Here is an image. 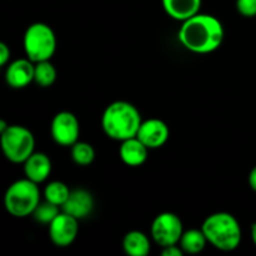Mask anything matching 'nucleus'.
Returning <instances> with one entry per match:
<instances>
[{
  "mask_svg": "<svg viewBox=\"0 0 256 256\" xmlns=\"http://www.w3.org/2000/svg\"><path fill=\"white\" fill-rule=\"evenodd\" d=\"M179 40L184 48L196 54H208L219 49L224 40L222 22L209 14H196L182 22Z\"/></svg>",
  "mask_w": 256,
  "mask_h": 256,
  "instance_id": "1",
  "label": "nucleus"
},
{
  "mask_svg": "<svg viewBox=\"0 0 256 256\" xmlns=\"http://www.w3.org/2000/svg\"><path fill=\"white\" fill-rule=\"evenodd\" d=\"M139 110L128 102H114L108 105L102 118V126L105 134L112 140L124 142L135 138L142 125Z\"/></svg>",
  "mask_w": 256,
  "mask_h": 256,
  "instance_id": "2",
  "label": "nucleus"
},
{
  "mask_svg": "<svg viewBox=\"0 0 256 256\" xmlns=\"http://www.w3.org/2000/svg\"><path fill=\"white\" fill-rule=\"evenodd\" d=\"M208 242L222 252H232L242 242L239 222L229 212H215L204 220L202 226Z\"/></svg>",
  "mask_w": 256,
  "mask_h": 256,
  "instance_id": "3",
  "label": "nucleus"
},
{
  "mask_svg": "<svg viewBox=\"0 0 256 256\" xmlns=\"http://www.w3.org/2000/svg\"><path fill=\"white\" fill-rule=\"evenodd\" d=\"M40 202V190L36 182L28 178L12 182L4 196L6 212L15 218L32 215Z\"/></svg>",
  "mask_w": 256,
  "mask_h": 256,
  "instance_id": "4",
  "label": "nucleus"
},
{
  "mask_svg": "<svg viewBox=\"0 0 256 256\" xmlns=\"http://www.w3.org/2000/svg\"><path fill=\"white\" fill-rule=\"evenodd\" d=\"M56 49V38L49 25L34 22L24 34V50L32 62L50 60Z\"/></svg>",
  "mask_w": 256,
  "mask_h": 256,
  "instance_id": "5",
  "label": "nucleus"
},
{
  "mask_svg": "<svg viewBox=\"0 0 256 256\" xmlns=\"http://www.w3.org/2000/svg\"><path fill=\"white\" fill-rule=\"evenodd\" d=\"M0 135L2 152L9 162L22 164L34 152V135L25 126L9 125V128Z\"/></svg>",
  "mask_w": 256,
  "mask_h": 256,
  "instance_id": "6",
  "label": "nucleus"
},
{
  "mask_svg": "<svg viewBox=\"0 0 256 256\" xmlns=\"http://www.w3.org/2000/svg\"><path fill=\"white\" fill-rule=\"evenodd\" d=\"M182 232V222L172 212H162L152 224V240L162 248L179 244Z\"/></svg>",
  "mask_w": 256,
  "mask_h": 256,
  "instance_id": "7",
  "label": "nucleus"
},
{
  "mask_svg": "<svg viewBox=\"0 0 256 256\" xmlns=\"http://www.w3.org/2000/svg\"><path fill=\"white\" fill-rule=\"evenodd\" d=\"M50 132L56 144L62 146H72L79 139V120L72 112H60L52 118Z\"/></svg>",
  "mask_w": 256,
  "mask_h": 256,
  "instance_id": "8",
  "label": "nucleus"
},
{
  "mask_svg": "<svg viewBox=\"0 0 256 256\" xmlns=\"http://www.w3.org/2000/svg\"><path fill=\"white\" fill-rule=\"evenodd\" d=\"M79 220L62 210L49 224V236L52 244L59 248L70 246L79 232Z\"/></svg>",
  "mask_w": 256,
  "mask_h": 256,
  "instance_id": "9",
  "label": "nucleus"
},
{
  "mask_svg": "<svg viewBox=\"0 0 256 256\" xmlns=\"http://www.w3.org/2000/svg\"><path fill=\"white\" fill-rule=\"evenodd\" d=\"M169 128L162 120L149 119L142 122L136 138L148 149H159L169 139Z\"/></svg>",
  "mask_w": 256,
  "mask_h": 256,
  "instance_id": "10",
  "label": "nucleus"
},
{
  "mask_svg": "<svg viewBox=\"0 0 256 256\" xmlns=\"http://www.w3.org/2000/svg\"><path fill=\"white\" fill-rule=\"evenodd\" d=\"M35 62L30 59H18L12 62L5 72V80L10 88L22 89L34 82Z\"/></svg>",
  "mask_w": 256,
  "mask_h": 256,
  "instance_id": "11",
  "label": "nucleus"
},
{
  "mask_svg": "<svg viewBox=\"0 0 256 256\" xmlns=\"http://www.w3.org/2000/svg\"><path fill=\"white\" fill-rule=\"evenodd\" d=\"M94 208V199L88 190L76 189L70 192V196L62 206V210L78 220L89 216Z\"/></svg>",
  "mask_w": 256,
  "mask_h": 256,
  "instance_id": "12",
  "label": "nucleus"
},
{
  "mask_svg": "<svg viewBox=\"0 0 256 256\" xmlns=\"http://www.w3.org/2000/svg\"><path fill=\"white\" fill-rule=\"evenodd\" d=\"M52 160L44 152H32L24 162V174L32 182L40 184L52 172Z\"/></svg>",
  "mask_w": 256,
  "mask_h": 256,
  "instance_id": "13",
  "label": "nucleus"
},
{
  "mask_svg": "<svg viewBox=\"0 0 256 256\" xmlns=\"http://www.w3.org/2000/svg\"><path fill=\"white\" fill-rule=\"evenodd\" d=\"M148 149L136 136L122 142L119 149L120 159L128 166H140L148 159Z\"/></svg>",
  "mask_w": 256,
  "mask_h": 256,
  "instance_id": "14",
  "label": "nucleus"
},
{
  "mask_svg": "<svg viewBox=\"0 0 256 256\" xmlns=\"http://www.w3.org/2000/svg\"><path fill=\"white\" fill-rule=\"evenodd\" d=\"M162 8L170 18L185 22L199 14L202 0H162Z\"/></svg>",
  "mask_w": 256,
  "mask_h": 256,
  "instance_id": "15",
  "label": "nucleus"
},
{
  "mask_svg": "<svg viewBox=\"0 0 256 256\" xmlns=\"http://www.w3.org/2000/svg\"><path fill=\"white\" fill-rule=\"evenodd\" d=\"M122 248L130 256H146L150 252V240L144 232L132 230L122 239Z\"/></svg>",
  "mask_w": 256,
  "mask_h": 256,
  "instance_id": "16",
  "label": "nucleus"
},
{
  "mask_svg": "<svg viewBox=\"0 0 256 256\" xmlns=\"http://www.w3.org/2000/svg\"><path fill=\"white\" fill-rule=\"evenodd\" d=\"M206 242L208 239L202 229H190L182 232L179 245L185 254H199L204 250Z\"/></svg>",
  "mask_w": 256,
  "mask_h": 256,
  "instance_id": "17",
  "label": "nucleus"
},
{
  "mask_svg": "<svg viewBox=\"0 0 256 256\" xmlns=\"http://www.w3.org/2000/svg\"><path fill=\"white\" fill-rule=\"evenodd\" d=\"M55 79H56V70H55L54 65H52L49 60L35 62L34 82H36L39 86H52L55 82Z\"/></svg>",
  "mask_w": 256,
  "mask_h": 256,
  "instance_id": "18",
  "label": "nucleus"
},
{
  "mask_svg": "<svg viewBox=\"0 0 256 256\" xmlns=\"http://www.w3.org/2000/svg\"><path fill=\"white\" fill-rule=\"evenodd\" d=\"M72 190L62 182H52L46 185L44 190L45 200L52 202V204L58 205L62 208L70 196Z\"/></svg>",
  "mask_w": 256,
  "mask_h": 256,
  "instance_id": "19",
  "label": "nucleus"
},
{
  "mask_svg": "<svg viewBox=\"0 0 256 256\" xmlns=\"http://www.w3.org/2000/svg\"><path fill=\"white\" fill-rule=\"evenodd\" d=\"M72 159L80 166H88L95 159V150L85 142H76L72 146Z\"/></svg>",
  "mask_w": 256,
  "mask_h": 256,
  "instance_id": "20",
  "label": "nucleus"
},
{
  "mask_svg": "<svg viewBox=\"0 0 256 256\" xmlns=\"http://www.w3.org/2000/svg\"><path fill=\"white\" fill-rule=\"evenodd\" d=\"M60 212H60V206L45 200V202H39L36 209L32 212V216H34V219L36 220L38 222H42V224H50Z\"/></svg>",
  "mask_w": 256,
  "mask_h": 256,
  "instance_id": "21",
  "label": "nucleus"
},
{
  "mask_svg": "<svg viewBox=\"0 0 256 256\" xmlns=\"http://www.w3.org/2000/svg\"><path fill=\"white\" fill-rule=\"evenodd\" d=\"M236 10L245 18H256V0H236Z\"/></svg>",
  "mask_w": 256,
  "mask_h": 256,
  "instance_id": "22",
  "label": "nucleus"
},
{
  "mask_svg": "<svg viewBox=\"0 0 256 256\" xmlns=\"http://www.w3.org/2000/svg\"><path fill=\"white\" fill-rule=\"evenodd\" d=\"M182 254H184V252H182V248L178 246V244L162 248V256H182Z\"/></svg>",
  "mask_w": 256,
  "mask_h": 256,
  "instance_id": "23",
  "label": "nucleus"
},
{
  "mask_svg": "<svg viewBox=\"0 0 256 256\" xmlns=\"http://www.w3.org/2000/svg\"><path fill=\"white\" fill-rule=\"evenodd\" d=\"M10 59V49L5 42H0V65L4 66Z\"/></svg>",
  "mask_w": 256,
  "mask_h": 256,
  "instance_id": "24",
  "label": "nucleus"
},
{
  "mask_svg": "<svg viewBox=\"0 0 256 256\" xmlns=\"http://www.w3.org/2000/svg\"><path fill=\"white\" fill-rule=\"evenodd\" d=\"M249 185L254 192H256V166L252 168L249 174Z\"/></svg>",
  "mask_w": 256,
  "mask_h": 256,
  "instance_id": "25",
  "label": "nucleus"
},
{
  "mask_svg": "<svg viewBox=\"0 0 256 256\" xmlns=\"http://www.w3.org/2000/svg\"><path fill=\"white\" fill-rule=\"evenodd\" d=\"M252 242H254L256 246V222H254L252 226Z\"/></svg>",
  "mask_w": 256,
  "mask_h": 256,
  "instance_id": "26",
  "label": "nucleus"
},
{
  "mask_svg": "<svg viewBox=\"0 0 256 256\" xmlns=\"http://www.w3.org/2000/svg\"><path fill=\"white\" fill-rule=\"evenodd\" d=\"M8 128H9V125H8L4 120H0V134H2V132H5Z\"/></svg>",
  "mask_w": 256,
  "mask_h": 256,
  "instance_id": "27",
  "label": "nucleus"
}]
</instances>
